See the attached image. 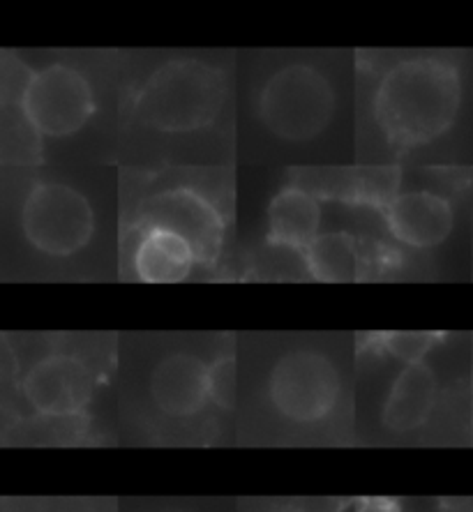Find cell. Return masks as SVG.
Instances as JSON below:
<instances>
[{
	"label": "cell",
	"instance_id": "cell-10",
	"mask_svg": "<svg viewBox=\"0 0 473 512\" xmlns=\"http://www.w3.org/2000/svg\"><path fill=\"white\" fill-rule=\"evenodd\" d=\"M118 280L148 286L210 282L190 240L160 227L118 229Z\"/></svg>",
	"mask_w": 473,
	"mask_h": 512
},
{
	"label": "cell",
	"instance_id": "cell-7",
	"mask_svg": "<svg viewBox=\"0 0 473 512\" xmlns=\"http://www.w3.org/2000/svg\"><path fill=\"white\" fill-rule=\"evenodd\" d=\"M114 349L109 335L3 333V356L26 420L72 425L77 432L107 381Z\"/></svg>",
	"mask_w": 473,
	"mask_h": 512
},
{
	"label": "cell",
	"instance_id": "cell-9",
	"mask_svg": "<svg viewBox=\"0 0 473 512\" xmlns=\"http://www.w3.org/2000/svg\"><path fill=\"white\" fill-rule=\"evenodd\" d=\"M234 342V333L164 340L146 370L148 409L169 425H194L206 420L210 411L224 413L215 397V370Z\"/></svg>",
	"mask_w": 473,
	"mask_h": 512
},
{
	"label": "cell",
	"instance_id": "cell-8",
	"mask_svg": "<svg viewBox=\"0 0 473 512\" xmlns=\"http://www.w3.org/2000/svg\"><path fill=\"white\" fill-rule=\"evenodd\" d=\"M261 399L275 423L291 432L314 434L337 427L349 404L340 356L317 337L275 344L261 381Z\"/></svg>",
	"mask_w": 473,
	"mask_h": 512
},
{
	"label": "cell",
	"instance_id": "cell-11",
	"mask_svg": "<svg viewBox=\"0 0 473 512\" xmlns=\"http://www.w3.org/2000/svg\"><path fill=\"white\" fill-rule=\"evenodd\" d=\"M430 356L416 363H397L400 370L390 381L379 409V425L386 434L418 436L432 425L441 402V381Z\"/></svg>",
	"mask_w": 473,
	"mask_h": 512
},
{
	"label": "cell",
	"instance_id": "cell-2",
	"mask_svg": "<svg viewBox=\"0 0 473 512\" xmlns=\"http://www.w3.org/2000/svg\"><path fill=\"white\" fill-rule=\"evenodd\" d=\"M97 164L0 167L3 270L33 280L118 275V190Z\"/></svg>",
	"mask_w": 473,
	"mask_h": 512
},
{
	"label": "cell",
	"instance_id": "cell-5",
	"mask_svg": "<svg viewBox=\"0 0 473 512\" xmlns=\"http://www.w3.org/2000/svg\"><path fill=\"white\" fill-rule=\"evenodd\" d=\"M118 229L160 227L190 240L210 282L238 280L234 167H116Z\"/></svg>",
	"mask_w": 473,
	"mask_h": 512
},
{
	"label": "cell",
	"instance_id": "cell-6",
	"mask_svg": "<svg viewBox=\"0 0 473 512\" xmlns=\"http://www.w3.org/2000/svg\"><path fill=\"white\" fill-rule=\"evenodd\" d=\"M324 49L259 51L247 67L243 109L261 141L280 150H312L330 139L349 107L354 70Z\"/></svg>",
	"mask_w": 473,
	"mask_h": 512
},
{
	"label": "cell",
	"instance_id": "cell-13",
	"mask_svg": "<svg viewBox=\"0 0 473 512\" xmlns=\"http://www.w3.org/2000/svg\"><path fill=\"white\" fill-rule=\"evenodd\" d=\"M275 512H321V510H317V508H310V506H287V508H280V510H275Z\"/></svg>",
	"mask_w": 473,
	"mask_h": 512
},
{
	"label": "cell",
	"instance_id": "cell-1",
	"mask_svg": "<svg viewBox=\"0 0 473 512\" xmlns=\"http://www.w3.org/2000/svg\"><path fill=\"white\" fill-rule=\"evenodd\" d=\"M238 70L231 51H123L116 167H234Z\"/></svg>",
	"mask_w": 473,
	"mask_h": 512
},
{
	"label": "cell",
	"instance_id": "cell-12",
	"mask_svg": "<svg viewBox=\"0 0 473 512\" xmlns=\"http://www.w3.org/2000/svg\"><path fill=\"white\" fill-rule=\"evenodd\" d=\"M356 512H404L402 501L393 496H365L356 503Z\"/></svg>",
	"mask_w": 473,
	"mask_h": 512
},
{
	"label": "cell",
	"instance_id": "cell-4",
	"mask_svg": "<svg viewBox=\"0 0 473 512\" xmlns=\"http://www.w3.org/2000/svg\"><path fill=\"white\" fill-rule=\"evenodd\" d=\"M120 49L0 51V167L49 162V148L116 132Z\"/></svg>",
	"mask_w": 473,
	"mask_h": 512
},
{
	"label": "cell",
	"instance_id": "cell-3",
	"mask_svg": "<svg viewBox=\"0 0 473 512\" xmlns=\"http://www.w3.org/2000/svg\"><path fill=\"white\" fill-rule=\"evenodd\" d=\"M467 104V65L450 49L354 51L358 167H439Z\"/></svg>",
	"mask_w": 473,
	"mask_h": 512
},
{
	"label": "cell",
	"instance_id": "cell-14",
	"mask_svg": "<svg viewBox=\"0 0 473 512\" xmlns=\"http://www.w3.org/2000/svg\"><path fill=\"white\" fill-rule=\"evenodd\" d=\"M153 512H190V510H178V508H164V510H153Z\"/></svg>",
	"mask_w": 473,
	"mask_h": 512
}]
</instances>
